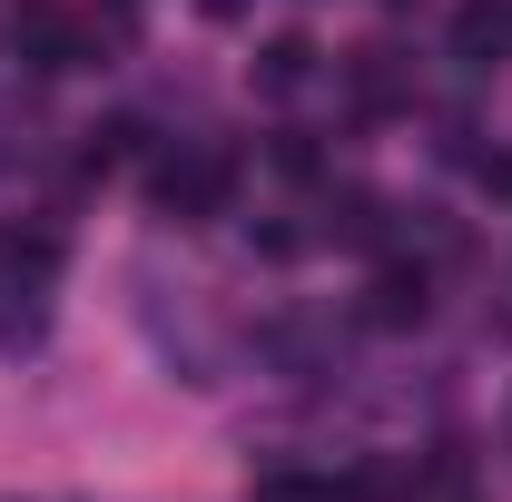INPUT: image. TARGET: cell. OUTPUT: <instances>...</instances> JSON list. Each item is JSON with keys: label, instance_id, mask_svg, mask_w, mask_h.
Returning <instances> with one entry per match:
<instances>
[{"label": "cell", "instance_id": "52a82bcc", "mask_svg": "<svg viewBox=\"0 0 512 502\" xmlns=\"http://www.w3.org/2000/svg\"><path fill=\"white\" fill-rule=\"evenodd\" d=\"M355 99H365V109H394V99H404V69H394V50H355Z\"/></svg>", "mask_w": 512, "mask_h": 502}, {"label": "cell", "instance_id": "277c9868", "mask_svg": "<svg viewBox=\"0 0 512 502\" xmlns=\"http://www.w3.org/2000/svg\"><path fill=\"white\" fill-rule=\"evenodd\" d=\"M365 315H375V325H424V266H375Z\"/></svg>", "mask_w": 512, "mask_h": 502}, {"label": "cell", "instance_id": "5b68a950", "mask_svg": "<svg viewBox=\"0 0 512 502\" xmlns=\"http://www.w3.org/2000/svg\"><path fill=\"white\" fill-rule=\"evenodd\" d=\"M306 79H316V40H266V50H256V89H266V99H286V89H306Z\"/></svg>", "mask_w": 512, "mask_h": 502}, {"label": "cell", "instance_id": "9c48e42d", "mask_svg": "<svg viewBox=\"0 0 512 502\" xmlns=\"http://www.w3.org/2000/svg\"><path fill=\"white\" fill-rule=\"evenodd\" d=\"M483 188H493V197H512V158H483Z\"/></svg>", "mask_w": 512, "mask_h": 502}, {"label": "cell", "instance_id": "7a4b0ae2", "mask_svg": "<svg viewBox=\"0 0 512 502\" xmlns=\"http://www.w3.org/2000/svg\"><path fill=\"white\" fill-rule=\"evenodd\" d=\"M10 50H20L30 69H79L89 60V30L69 20L60 0H20V10H10Z\"/></svg>", "mask_w": 512, "mask_h": 502}, {"label": "cell", "instance_id": "3957f363", "mask_svg": "<svg viewBox=\"0 0 512 502\" xmlns=\"http://www.w3.org/2000/svg\"><path fill=\"white\" fill-rule=\"evenodd\" d=\"M453 60L463 69H503L512 60V0H463L453 10Z\"/></svg>", "mask_w": 512, "mask_h": 502}, {"label": "cell", "instance_id": "8992f818", "mask_svg": "<svg viewBox=\"0 0 512 502\" xmlns=\"http://www.w3.org/2000/svg\"><path fill=\"white\" fill-rule=\"evenodd\" d=\"M384 217H394L384 197H335V207H325V237H345V247H384Z\"/></svg>", "mask_w": 512, "mask_h": 502}, {"label": "cell", "instance_id": "6da1fadb", "mask_svg": "<svg viewBox=\"0 0 512 502\" xmlns=\"http://www.w3.org/2000/svg\"><path fill=\"white\" fill-rule=\"evenodd\" d=\"M227 197H237V158L227 148H168L158 168H148V207L158 217H178V227H207V217H227Z\"/></svg>", "mask_w": 512, "mask_h": 502}, {"label": "cell", "instance_id": "ba28073f", "mask_svg": "<svg viewBox=\"0 0 512 502\" xmlns=\"http://www.w3.org/2000/svg\"><path fill=\"white\" fill-rule=\"evenodd\" d=\"M256 502H345V493H335V483H306V473H266Z\"/></svg>", "mask_w": 512, "mask_h": 502}, {"label": "cell", "instance_id": "30bf717a", "mask_svg": "<svg viewBox=\"0 0 512 502\" xmlns=\"http://www.w3.org/2000/svg\"><path fill=\"white\" fill-rule=\"evenodd\" d=\"M237 10H247V0H207V20H237Z\"/></svg>", "mask_w": 512, "mask_h": 502}]
</instances>
